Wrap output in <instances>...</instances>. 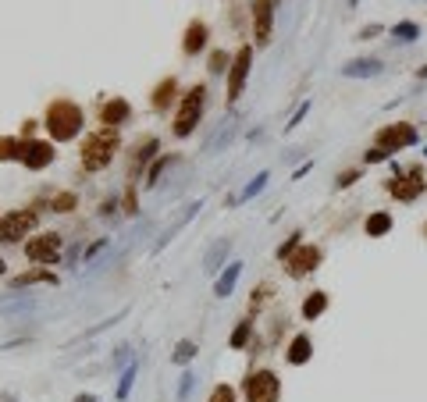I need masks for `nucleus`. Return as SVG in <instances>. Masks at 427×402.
Listing matches in <instances>:
<instances>
[{
	"label": "nucleus",
	"mask_w": 427,
	"mask_h": 402,
	"mask_svg": "<svg viewBox=\"0 0 427 402\" xmlns=\"http://www.w3.org/2000/svg\"><path fill=\"white\" fill-rule=\"evenodd\" d=\"M82 107L75 100H68V96H61V100H54L50 107H47V114H43V125H47V132H50V139L54 142H72L79 132H82Z\"/></svg>",
	"instance_id": "obj_1"
},
{
	"label": "nucleus",
	"mask_w": 427,
	"mask_h": 402,
	"mask_svg": "<svg viewBox=\"0 0 427 402\" xmlns=\"http://www.w3.org/2000/svg\"><path fill=\"white\" fill-rule=\"evenodd\" d=\"M417 142V129L410 121H392V125H384V129L377 132L374 139V150L363 154V164H381V160H388L392 154L406 150V146H413Z\"/></svg>",
	"instance_id": "obj_2"
},
{
	"label": "nucleus",
	"mask_w": 427,
	"mask_h": 402,
	"mask_svg": "<svg viewBox=\"0 0 427 402\" xmlns=\"http://www.w3.org/2000/svg\"><path fill=\"white\" fill-rule=\"evenodd\" d=\"M118 146H121L118 129H96L93 136H85V142H82V167H85V171H103V167L114 160Z\"/></svg>",
	"instance_id": "obj_3"
},
{
	"label": "nucleus",
	"mask_w": 427,
	"mask_h": 402,
	"mask_svg": "<svg viewBox=\"0 0 427 402\" xmlns=\"http://www.w3.org/2000/svg\"><path fill=\"white\" fill-rule=\"evenodd\" d=\"M203 107H207V86H189L185 96H182V103H178V118H175V125H171L178 139L196 132V125L203 118Z\"/></svg>",
	"instance_id": "obj_4"
},
{
	"label": "nucleus",
	"mask_w": 427,
	"mask_h": 402,
	"mask_svg": "<svg viewBox=\"0 0 427 402\" xmlns=\"http://www.w3.org/2000/svg\"><path fill=\"white\" fill-rule=\"evenodd\" d=\"M39 228V207H25V210H11L0 218V242H21L29 231Z\"/></svg>",
	"instance_id": "obj_5"
},
{
	"label": "nucleus",
	"mask_w": 427,
	"mask_h": 402,
	"mask_svg": "<svg viewBox=\"0 0 427 402\" xmlns=\"http://www.w3.org/2000/svg\"><path fill=\"white\" fill-rule=\"evenodd\" d=\"M242 392H246V402H278L282 399V381H278L274 370H253L242 381Z\"/></svg>",
	"instance_id": "obj_6"
},
{
	"label": "nucleus",
	"mask_w": 427,
	"mask_h": 402,
	"mask_svg": "<svg viewBox=\"0 0 427 402\" xmlns=\"http://www.w3.org/2000/svg\"><path fill=\"white\" fill-rule=\"evenodd\" d=\"M25 257L39 267H54L61 264V231H39L36 239L25 242Z\"/></svg>",
	"instance_id": "obj_7"
},
{
	"label": "nucleus",
	"mask_w": 427,
	"mask_h": 402,
	"mask_svg": "<svg viewBox=\"0 0 427 402\" xmlns=\"http://www.w3.org/2000/svg\"><path fill=\"white\" fill-rule=\"evenodd\" d=\"M424 171L420 167H413V171H402V175H395V178H388V196L392 200H399V203H413V200H420V193H424Z\"/></svg>",
	"instance_id": "obj_8"
},
{
	"label": "nucleus",
	"mask_w": 427,
	"mask_h": 402,
	"mask_svg": "<svg viewBox=\"0 0 427 402\" xmlns=\"http://www.w3.org/2000/svg\"><path fill=\"white\" fill-rule=\"evenodd\" d=\"M320 260H324V253H320V246H299L289 260H282L285 264V274L289 278H306V274H313L317 267H320Z\"/></svg>",
	"instance_id": "obj_9"
},
{
	"label": "nucleus",
	"mask_w": 427,
	"mask_h": 402,
	"mask_svg": "<svg viewBox=\"0 0 427 402\" xmlns=\"http://www.w3.org/2000/svg\"><path fill=\"white\" fill-rule=\"evenodd\" d=\"M249 68H253V47H239V54L231 57V72H228V103H235L242 96Z\"/></svg>",
	"instance_id": "obj_10"
},
{
	"label": "nucleus",
	"mask_w": 427,
	"mask_h": 402,
	"mask_svg": "<svg viewBox=\"0 0 427 402\" xmlns=\"http://www.w3.org/2000/svg\"><path fill=\"white\" fill-rule=\"evenodd\" d=\"M274 4H278V0H253V36H256V47H271Z\"/></svg>",
	"instance_id": "obj_11"
},
{
	"label": "nucleus",
	"mask_w": 427,
	"mask_h": 402,
	"mask_svg": "<svg viewBox=\"0 0 427 402\" xmlns=\"http://www.w3.org/2000/svg\"><path fill=\"white\" fill-rule=\"evenodd\" d=\"M57 157L54 142H43V139H25V154H21V164L29 167V171H43V167H50Z\"/></svg>",
	"instance_id": "obj_12"
},
{
	"label": "nucleus",
	"mask_w": 427,
	"mask_h": 402,
	"mask_svg": "<svg viewBox=\"0 0 427 402\" xmlns=\"http://www.w3.org/2000/svg\"><path fill=\"white\" fill-rule=\"evenodd\" d=\"M128 118H132V103H128L125 96H111L100 103V121L107 125V129H118V125H125Z\"/></svg>",
	"instance_id": "obj_13"
},
{
	"label": "nucleus",
	"mask_w": 427,
	"mask_h": 402,
	"mask_svg": "<svg viewBox=\"0 0 427 402\" xmlns=\"http://www.w3.org/2000/svg\"><path fill=\"white\" fill-rule=\"evenodd\" d=\"M381 72H384V61H377V57H356V61L342 65V75L346 78H377Z\"/></svg>",
	"instance_id": "obj_14"
},
{
	"label": "nucleus",
	"mask_w": 427,
	"mask_h": 402,
	"mask_svg": "<svg viewBox=\"0 0 427 402\" xmlns=\"http://www.w3.org/2000/svg\"><path fill=\"white\" fill-rule=\"evenodd\" d=\"M207 39H210V32H207V25L200 22H189V29H185V39H182V50H185V57H196V54H203V47H207Z\"/></svg>",
	"instance_id": "obj_15"
},
{
	"label": "nucleus",
	"mask_w": 427,
	"mask_h": 402,
	"mask_svg": "<svg viewBox=\"0 0 427 402\" xmlns=\"http://www.w3.org/2000/svg\"><path fill=\"white\" fill-rule=\"evenodd\" d=\"M200 207H203L200 200H196V203H189V207L182 210V214H178L175 221H171V224H167V231H164V235L157 239V246H154V249L160 253V249H164V246H167V242H171V239H175V235H178V231H182V228H185V224L192 221V218H196V214H200Z\"/></svg>",
	"instance_id": "obj_16"
},
{
	"label": "nucleus",
	"mask_w": 427,
	"mask_h": 402,
	"mask_svg": "<svg viewBox=\"0 0 427 402\" xmlns=\"http://www.w3.org/2000/svg\"><path fill=\"white\" fill-rule=\"evenodd\" d=\"M178 164H182V157H178V154H164V157H157L154 164L146 167L143 185H146V189H157V185L164 182V171H167V167H178Z\"/></svg>",
	"instance_id": "obj_17"
},
{
	"label": "nucleus",
	"mask_w": 427,
	"mask_h": 402,
	"mask_svg": "<svg viewBox=\"0 0 427 402\" xmlns=\"http://www.w3.org/2000/svg\"><path fill=\"white\" fill-rule=\"evenodd\" d=\"M29 285H57V274L47 271V267H32L25 274H14L8 288H29Z\"/></svg>",
	"instance_id": "obj_18"
},
{
	"label": "nucleus",
	"mask_w": 427,
	"mask_h": 402,
	"mask_svg": "<svg viewBox=\"0 0 427 402\" xmlns=\"http://www.w3.org/2000/svg\"><path fill=\"white\" fill-rule=\"evenodd\" d=\"M239 278H242V260H235V264H228L221 271L218 285H214V295H218V299H228V295L235 292V282H239Z\"/></svg>",
	"instance_id": "obj_19"
},
{
	"label": "nucleus",
	"mask_w": 427,
	"mask_h": 402,
	"mask_svg": "<svg viewBox=\"0 0 427 402\" xmlns=\"http://www.w3.org/2000/svg\"><path fill=\"white\" fill-rule=\"evenodd\" d=\"M289 363L292 367H303V363H310V356H313V342H310V335H295L292 342H289Z\"/></svg>",
	"instance_id": "obj_20"
},
{
	"label": "nucleus",
	"mask_w": 427,
	"mask_h": 402,
	"mask_svg": "<svg viewBox=\"0 0 427 402\" xmlns=\"http://www.w3.org/2000/svg\"><path fill=\"white\" fill-rule=\"evenodd\" d=\"M175 96H178V82L175 78H164V82H157V89H154V96H149V103H154V111H167L171 103H175Z\"/></svg>",
	"instance_id": "obj_21"
},
{
	"label": "nucleus",
	"mask_w": 427,
	"mask_h": 402,
	"mask_svg": "<svg viewBox=\"0 0 427 402\" xmlns=\"http://www.w3.org/2000/svg\"><path fill=\"white\" fill-rule=\"evenodd\" d=\"M231 136H235V114H228V118L221 121V132H218V136H210L207 154H225L228 142H231Z\"/></svg>",
	"instance_id": "obj_22"
},
{
	"label": "nucleus",
	"mask_w": 427,
	"mask_h": 402,
	"mask_svg": "<svg viewBox=\"0 0 427 402\" xmlns=\"http://www.w3.org/2000/svg\"><path fill=\"white\" fill-rule=\"evenodd\" d=\"M157 150H160V139H157V136H146V139L136 146V154H132V171H143L146 160L157 157Z\"/></svg>",
	"instance_id": "obj_23"
},
{
	"label": "nucleus",
	"mask_w": 427,
	"mask_h": 402,
	"mask_svg": "<svg viewBox=\"0 0 427 402\" xmlns=\"http://www.w3.org/2000/svg\"><path fill=\"white\" fill-rule=\"evenodd\" d=\"M328 303H331L328 292H324V288H313L306 299H303V317H306V321H317V317L328 310Z\"/></svg>",
	"instance_id": "obj_24"
},
{
	"label": "nucleus",
	"mask_w": 427,
	"mask_h": 402,
	"mask_svg": "<svg viewBox=\"0 0 427 402\" xmlns=\"http://www.w3.org/2000/svg\"><path fill=\"white\" fill-rule=\"evenodd\" d=\"M363 231H367L371 239H384L392 231V214H384V210H377V214H371L367 221H363Z\"/></svg>",
	"instance_id": "obj_25"
},
{
	"label": "nucleus",
	"mask_w": 427,
	"mask_h": 402,
	"mask_svg": "<svg viewBox=\"0 0 427 402\" xmlns=\"http://www.w3.org/2000/svg\"><path fill=\"white\" fill-rule=\"evenodd\" d=\"M21 154H25V139L21 136H0V160H18L21 164Z\"/></svg>",
	"instance_id": "obj_26"
},
{
	"label": "nucleus",
	"mask_w": 427,
	"mask_h": 402,
	"mask_svg": "<svg viewBox=\"0 0 427 402\" xmlns=\"http://www.w3.org/2000/svg\"><path fill=\"white\" fill-rule=\"evenodd\" d=\"M228 249H231V239H218V242L210 246V253H207V271H210V274H214V271H225Z\"/></svg>",
	"instance_id": "obj_27"
},
{
	"label": "nucleus",
	"mask_w": 427,
	"mask_h": 402,
	"mask_svg": "<svg viewBox=\"0 0 427 402\" xmlns=\"http://www.w3.org/2000/svg\"><path fill=\"white\" fill-rule=\"evenodd\" d=\"M136 370H139L136 359H128V367L121 370V381H118V392H114L118 402H128V392H132V385H136Z\"/></svg>",
	"instance_id": "obj_28"
},
{
	"label": "nucleus",
	"mask_w": 427,
	"mask_h": 402,
	"mask_svg": "<svg viewBox=\"0 0 427 402\" xmlns=\"http://www.w3.org/2000/svg\"><path fill=\"white\" fill-rule=\"evenodd\" d=\"M267 299H274V285H256V292H253V299H249V317H253V321H256V313H260L264 310V303Z\"/></svg>",
	"instance_id": "obj_29"
},
{
	"label": "nucleus",
	"mask_w": 427,
	"mask_h": 402,
	"mask_svg": "<svg viewBox=\"0 0 427 402\" xmlns=\"http://www.w3.org/2000/svg\"><path fill=\"white\" fill-rule=\"evenodd\" d=\"M392 39H395V43H417V39H420V25L417 22H399L392 29Z\"/></svg>",
	"instance_id": "obj_30"
},
{
	"label": "nucleus",
	"mask_w": 427,
	"mask_h": 402,
	"mask_svg": "<svg viewBox=\"0 0 427 402\" xmlns=\"http://www.w3.org/2000/svg\"><path fill=\"white\" fill-rule=\"evenodd\" d=\"M249 331H253V317H246V321L231 331V342H228V346H231V349H246V346H249Z\"/></svg>",
	"instance_id": "obj_31"
},
{
	"label": "nucleus",
	"mask_w": 427,
	"mask_h": 402,
	"mask_svg": "<svg viewBox=\"0 0 427 402\" xmlns=\"http://www.w3.org/2000/svg\"><path fill=\"white\" fill-rule=\"evenodd\" d=\"M192 356H196V342H189V338H185V342H178V346H175V352H171V363L185 367Z\"/></svg>",
	"instance_id": "obj_32"
},
{
	"label": "nucleus",
	"mask_w": 427,
	"mask_h": 402,
	"mask_svg": "<svg viewBox=\"0 0 427 402\" xmlns=\"http://www.w3.org/2000/svg\"><path fill=\"white\" fill-rule=\"evenodd\" d=\"M267 178H271L267 171H260V175H253V178H249V185L242 189V203H249L253 196H260V193H264V185H267Z\"/></svg>",
	"instance_id": "obj_33"
},
{
	"label": "nucleus",
	"mask_w": 427,
	"mask_h": 402,
	"mask_svg": "<svg viewBox=\"0 0 427 402\" xmlns=\"http://www.w3.org/2000/svg\"><path fill=\"white\" fill-rule=\"evenodd\" d=\"M75 207H79V196L75 193H57L54 203H50V210H57V214H72Z\"/></svg>",
	"instance_id": "obj_34"
},
{
	"label": "nucleus",
	"mask_w": 427,
	"mask_h": 402,
	"mask_svg": "<svg viewBox=\"0 0 427 402\" xmlns=\"http://www.w3.org/2000/svg\"><path fill=\"white\" fill-rule=\"evenodd\" d=\"M228 65H231V57H228L225 50H214V54H210V61H207V72H210V75H225V72H228Z\"/></svg>",
	"instance_id": "obj_35"
},
{
	"label": "nucleus",
	"mask_w": 427,
	"mask_h": 402,
	"mask_svg": "<svg viewBox=\"0 0 427 402\" xmlns=\"http://www.w3.org/2000/svg\"><path fill=\"white\" fill-rule=\"evenodd\" d=\"M299 246H303V231H292V235H289L282 246H278V260H289Z\"/></svg>",
	"instance_id": "obj_36"
},
{
	"label": "nucleus",
	"mask_w": 427,
	"mask_h": 402,
	"mask_svg": "<svg viewBox=\"0 0 427 402\" xmlns=\"http://www.w3.org/2000/svg\"><path fill=\"white\" fill-rule=\"evenodd\" d=\"M121 317H125V313H114V317H107L103 324H96V328H90V331H82V335H79V342H85V338H93V335H100V331H107V328H114V324L121 321Z\"/></svg>",
	"instance_id": "obj_37"
},
{
	"label": "nucleus",
	"mask_w": 427,
	"mask_h": 402,
	"mask_svg": "<svg viewBox=\"0 0 427 402\" xmlns=\"http://www.w3.org/2000/svg\"><path fill=\"white\" fill-rule=\"evenodd\" d=\"M360 178H363L360 167H346V171L338 175V182H335V185H338V189H349V185H353V182H360Z\"/></svg>",
	"instance_id": "obj_38"
},
{
	"label": "nucleus",
	"mask_w": 427,
	"mask_h": 402,
	"mask_svg": "<svg viewBox=\"0 0 427 402\" xmlns=\"http://www.w3.org/2000/svg\"><path fill=\"white\" fill-rule=\"evenodd\" d=\"M210 402H235V388L231 385H218L210 392Z\"/></svg>",
	"instance_id": "obj_39"
},
{
	"label": "nucleus",
	"mask_w": 427,
	"mask_h": 402,
	"mask_svg": "<svg viewBox=\"0 0 427 402\" xmlns=\"http://www.w3.org/2000/svg\"><path fill=\"white\" fill-rule=\"evenodd\" d=\"M192 385H196V377H192L189 370L182 374V381H178V402H185L189 395H192Z\"/></svg>",
	"instance_id": "obj_40"
},
{
	"label": "nucleus",
	"mask_w": 427,
	"mask_h": 402,
	"mask_svg": "<svg viewBox=\"0 0 427 402\" xmlns=\"http://www.w3.org/2000/svg\"><path fill=\"white\" fill-rule=\"evenodd\" d=\"M306 114H310V100H303V103H299V111H295V114L289 118V125H285V132H292V129H295V125H299V121H303Z\"/></svg>",
	"instance_id": "obj_41"
},
{
	"label": "nucleus",
	"mask_w": 427,
	"mask_h": 402,
	"mask_svg": "<svg viewBox=\"0 0 427 402\" xmlns=\"http://www.w3.org/2000/svg\"><path fill=\"white\" fill-rule=\"evenodd\" d=\"M121 207H125V214H128V218H132L136 210H139V203H136V189H132V185H128V193H125V203H121Z\"/></svg>",
	"instance_id": "obj_42"
},
{
	"label": "nucleus",
	"mask_w": 427,
	"mask_h": 402,
	"mask_svg": "<svg viewBox=\"0 0 427 402\" xmlns=\"http://www.w3.org/2000/svg\"><path fill=\"white\" fill-rule=\"evenodd\" d=\"M384 29L381 25H367V29H360V39H374V36H381Z\"/></svg>",
	"instance_id": "obj_43"
},
{
	"label": "nucleus",
	"mask_w": 427,
	"mask_h": 402,
	"mask_svg": "<svg viewBox=\"0 0 427 402\" xmlns=\"http://www.w3.org/2000/svg\"><path fill=\"white\" fill-rule=\"evenodd\" d=\"M103 246H107V239H100V242H93V246H90V249H85V257H96V253H100V249H103Z\"/></svg>",
	"instance_id": "obj_44"
},
{
	"label": "nucleus",
	"mask_w": 427,
	"mask_h": 402,
	"mask_svg": "<svg viewBox=\"0 0 427 402\" xmlns=\"http://www.w3.org/2000/svg\"><path fill=\"white\" fill-rule=\"evenodd\" d=\"M75 402H96V399H93L90 392H82V395H75Z\"/></svg>",
	"instance_id": "obj_45"
},
{
	"label": "nucleus",
	"mask_w": 427,
	"mask_h": 402,
	"mask_svg": "<svg viewBox=\"0 0 427 402\" xmlns=\"http://www.w3.org/2000/svg\"><path fill=\"white\" fill-rule=\"evenodd\" d=\"M417 78H427V65H424V68H420V72H417Z\"/></svg>",
	"instance_id": "obj_46"
},
{
	"label": "nucleus",
	"mask_w": 427,
	"mask_h": 402,
	"mask_svg": "<svg viewBox=\"0 0 427 402\" xmlns=\"http://www.w3.org/2000/svg\"><path fill=\"white\" fill-rule=\"evenodd\" d=\"M4 271H8V264H4V260H0V274H4Z\"/></svg>",
	"instance_id": "obj_47"
},
{
	"label": "nucleus",
	"mask_w": 427,
	"mask_h": 402,
	"mask_svg": "<svg viewBox=\"0 0 427 402\" xmlns=\"http://www.w3.org/2000/svg\"><path fill=\"white\" fill-rule=\"evenodd\" d=\"M349 4H353V8H356V4H360V0H349Z\"/></svg>",
	"instance_id": "obj_48"
}]
</instances>
